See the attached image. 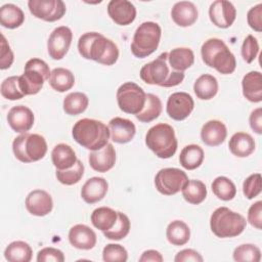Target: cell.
<instances>
[{
	"mask_svg": "<svg viewBox=\"0 0 262 262\" xmlns=\"http://www.w3.org/2000/svg\"><path fill=\"white\" fill-rule=\"evenodd\" d=\"M78 51L85 59L104 66H113L119 58L117 44L97 32L83 34L78 41Z\"/></svg>",
	"mask_w": 262,
	"mask_h": 262,
	"instance_id": "1",
	"label": "cell"
},
{
	"mask_svg": "<svg viewBox=\"0 0 262 262\" xmlns=\"http://www.w3.org/2000/svg\"><path fill=\"white\" fill-rule=\"evenodd\" d=\"M72 135L77 143L91 151L105 146L111 138L108 126L101 121L88 118L76 122Z\"/></svg>",
	"mask_w": 262,
	"mask_h": 262,
	"instance_id": "2",
	"label": "cell"
},
{
	"mask_svg": "<svg viewBox=\"0 0 262 262\" xmlns=\"http://www.w3.org/2000/svg\"><path fill=\"white\" fill-rule=\"evenodd\" d=\"M139 75L144 83L166 88L177 86L184 79L183 72H176L170 68L168 52L160 54L156 59L144 64L140 69Z\"/></svg>",
	"mask_w": 262,
	"mask_h": 262,
	"instance_id": "3",
	"label": "cell"
},
{
	"mask_svg": "<svg viewBox=\"0 0 262 262\" xmlns=\"http://www.w3.org/2000/svg\"><path fill=\"white\" fill-rule=\"evenodd\" d=\"M203 61L222 75L232 74L236 68L234 54L227 45L218 38H210L201 47Z\"/></svg>",
	"mask_w": 262,
	"mask_h": 262,
	"instance_id": "4",
	"label": "cell"
},
{
	"mask_svg": "<svg viewBox=\"0 0 262 262\" xmlns=\"http://www.w3.org/2000/svg\"><path fill=\"white\" fill-rule=\"evenodd\" d=\"M145 144L160 159L173 157L178 146L173 127L166 123H159L148 129Z\"/></svg>",
	"mask_w": 262,
	"mask_h": 262,
	"instance_id": "5",
	"label": "cell"
},
{
	"mask_svg": "<svg viewBox=\"0 0 262 262\" xmlns=\"http://www.w3.org/2000/svg\"><path fill=\"white\" fill-rule=\"evenodd\" d=\"M247 226L245 217L227 207L217 208L210 217L212 232L220 238L239 235Z\"/></svg>",
	"mask_w": 262,
	"mask_h": 262,
	"instance_id": "6",
	"label": "cell"
},
{
	"mask_svg": "<svg viewBox=\"0 0 262 262\" xmlns=\"http://www.w3.org/2000/svg\"><path fill=\"white\" fill-rule=\"evenodd\" d=\"M162 29L159 24L144 21L136 29L132 43L131 52L135 57L144 58L154 53L160 44Z\"/></svg>",
	"mask_w": 262,
	"mask_h": 262,
	"instance_id": "7",
	"label": "cell"
},
{
	"mask_svg": "<svg viewBox=\"0 0 262 262\" xmlns=\"http://www.w3.org/2000/svg\"><path fill=\"white\" fill-rule=\"evenodd\" d=\"M14 157L21 163H33L43 159L47 152V142L40 134L23 133L12 142Z\"/></svg>",
	"mask_w": 262,
	"mask_h": 262,
	"instance_id": "8",
	"label": "cell"
},
{
	"mask_svg": "<svg viewBox=\"0 0 262 262\" xmlns=\"http://www.w3.org/2000/svg\"><path fill=\"white\" fill-rule=\"evenodd\" d=\"M50 69L40 58H31L25 64L24 74L18 78V84L24 95L37 94L46 80H49Z\"/></svg>",
	"mask_w": 262,
	"mask_h": 262,
	"instance_id": "9",
	"label": "cell"
},
{
	"mask_svg": "<svg viewBox=\"0 0 262 262\" xmlns=\"http://www.w3.org/2000/svg\"><path fill=\"white\" fill-rule=\"evenodd\" d=\"M116 96L118 106L122 112L136 116L144 106L146 93L136 83L126 82L118 88Z\"/></svg>",
	"mask_w": 262,
	"mask_h": 262,
	"instance_id": "10",
	"label": "cell"
},
{
	"mask_svg": "<svg viewBox=\"0 0 262 262\" xmlns=\"http://www.w3.org/2000/svg\"><path fill=\"white\" fill-rule=\"evenodd\" d=\"M187 180L188 177L182 170L178 168H164L156 174L155 185L160 193L173 195L181 190Z\"/></svg>",
	"mask_w": 262,
	"mask_h": 262,
	"instance_id": "11",
	"label": "cell"
},
{
	"mask_svg": "<svg viewBox=\"0 0 262 262\" xmlns=\"http://www.w3.org/2000/svg\"><path fill=\"white\" fill-rule=\"evenodd\" d=\"M28 7L35 17L50 23L60 19L67 11L61 0H29Z\"/></svg>",
	"mask_w": 262,
	"mask_h": 262,
	"instance_id": "12",
	"label": "cell"
},
{
	"mask_svg": "<svg viewBox=\"0 0 262 262\" xmlns=\"http://www.w3.org/2000/svg\"><path fill=\"white\" fill-rule=\"evenodd\" d=\"M73 40V33L69 27L55 28L47 41L48 54L52 59L59 60L68 53Z\"/></svg>",
	"mask_w": 262,
	"mask_h": 262,
	"instance_id": "13",
	"label": "cell"
},
{
	"mask_svg": "<svg viewBox=\"0 0 262 262\" xmlns=\"http://www.w3.org/2000/svg\"><path fill=\"white\" fill-rule=\"evenodd\" d=\"M194 101L192 97L186 92L172 93L166 104V112L168 116L175 121L185 120L193 111Z\"/></svg>",
	"mask_w": 262,
	"mask_h": 262,
	"instance_id": "14",
	"label": "cell"
},
{
	"mask_svg": "<svg viewBox=\"0 0 262 262\" xmlns=\"http://www.w3.org/2000/svg\"><path fill=\"white\" fill-rule=\"evenodd\" d=\"M209 17L216 27L227 29L235 20L236 9L229 1L216 0L210 5Z\"/></svg>",
	"mask_w": 262,
	"mask_h": 262,
	"instance_id": "15",
	"label": "cell"
},
{
	"mask_svg": "<svg viewBox=\"0 0 262 262\" xmlns=\"http://www.w3.org/2000/svg\"><path fill=\"white\" fill-rule=\"evenodd\" d=\"M25 205L30 214L42 217L52 211L53 201L47 191L43 189H35L27 195Z\"/></svg>",
	"mask_w": 262,
	"mask_h": 262,
	"instance_id": "16",
	"label": "cell"
},
{
	"mask_svg": "<svg viewBox=\"0 0 262 262\" xmlns=\"http://www.w3.org/2000/svg\"><path fill=\"white\" fill-rule=\"evenodd\" d=\"M108 16L119 26H128L136 17V8L127 0H111L107 4Z\"/></svg>",
	"mask_w": 262,
	"mask_h": 262,
	"instance_id": "17",
	"label": "cell"
},
{
	"mask_svg": "<svg viewBox=\"0 0 262 262\" xmlns=\"http://www.w3.org/2000/svg\"><path fill=\"white\" fill-rule=\"evenodd\" d=\"M34 114L25 105L12 106L7 114V122L10 128L17 133H27L34 125Z\"/></svg>",
	"mask_w": 262,
	"mask_h": 262,
	"instance_id": "18",
	"label": "cell"
},
{
	"mask_svg": "<svg viewBox=\"0 0 262 262\" xmlns=\"http://www.w3.org/2000/svg\"><path fill=\"white\" fill-rule=\"evenodd\" d=\"M108 129L111 133V139L120 144L130 142L136 133V127L134 123L125 118L115 117L108 122Z\"/></svg>",
	"mask_w": 262,
	"mask_h": 262,
	"instance_id": "19",
	"label": "cell"
},
{
	"mask_svg": "<svg viewBox=\"0 0 262 262\" xmlns=\"http://www.w3.org/2000/svg\"><path fill=\"white\" fill-rule=\"evenodd\" d=\"M70 244L79 250H91L96 245V233L85 224H76L69 231Z\"/></svg>",
	"mask_w": 262,
	"mask_h": 262,
	"instance_id": "20",
	"label": "cell"
},
{
	"mask_svg": "<svg viewBox=\"0 0 262 262\" xmlns=\"http://www.w3.org/2000/svg\"><path fill=\"white\" fill-rule=\"evenodd\" d=\"M90 167L100 173L111 170L116 163V150L112 143H107L105 146L98 150L90 151L88 157Z\"/></svg>",
	"mask_w": 262,
	"mask_h": 262,
	"instance_id": "21",
	"label": "cell"
},
{
	"mask_svg": "<svg viewBox=\"0 0 262 262\" xmlns=\"http://www.w3.org/2000/svg\"><path fill=\"white\" fill-rule=\"evenodd\" d=\"M199 16L196 6L190 1L176 2L171 9V17L173 21L182 28L193 25Z\"/></svg>",
	"mask_w": 262,
	"mask_h": 262,
	"instance_id": "22",
	"label": "cell"
},
{
	"mask_svg": "<svg viewBox=\"0 0 262 262\" xmlns=\"http://www.w3.org/2000/svg\"><path fill=\"white\" fill-rule=\"evenodd\" d=\"M226 136V126L218 120H210L206 122L201 129V139L208 146L220 145L224 142Z\"/></svg>",
	"mask_w": 262,
	"mask_h": 262,
	"instance_id": "23",
	"label": "cell"
},
{
	"mask_svg": "<svg viewBox=\"0 0 262 262\" xmlns=\"http://www.w3.org/2000/svg\"><path fill=\"white\" fill-rule=\"evenodd\" d=\"M108 189L107 181L102 177L89 178L82 186L81 196L87 204H95L101 201Z\"/></svg>",
	"mask_w": 262,
	"mask_h": 262,
	"instance_id": "24",
	"label": "cell"
},
{
	"mask_svg": "<svg viewBox=\"0 0 262 262\" xmlns=\"http://www.w3.org/2000/svg\"><path fill=\"white\" fill-rule=\"evenodd\" d=\"M243 95L251 102H260L262 100V76L258 71H252L246 74L242 80Z\"/></svg>",
	"mask_w": 262,
	"mask_h": 262,
	"instance_id": "25",
	"label": "cell"
},
{
	"mask_svg": "<svg viewBox=\"0 0 262 262\" xmlns=\"http://www.w3.org/2000/svg\"><path fill=\"white\" fill-rule=\"evenodd\" d=\"M230 152L237 158H247L255 150L254 138L246 132L234 133L228 143Z\"/></svg>",
	"mask_w": 262,
	"mask_h": 262,
	"instance_id": "26",
	"label": "cell"
},
{
	"mask_svg": "<svg viewBox=\"0 0 262 262\" xmlns=\"http://www.w3.org/2000/svg\"><path fill=\"white\" fill-rule=\"evenodd\" d=\"M51 160L56 170L72 168L78 161L75 150L66 143L56 144L51 151Z\"/></svg>",
	"mask_w": 262,
	"mask_h": 262,
	"instance_id": "27",
	"label": "cell"
},
{
	"mask_svg": "<svg viewBox=\"0 0 262 262\" xmlns=\"http://www.w3.org/2000/svg\"><path fill=\"white\" fill-rule=\"evenodd\" d=\"M194 62V54L190 48L178 47L168 52V63L176 72H183L189 69Z\"/></svg>",
	"mask_w": 262,
	"mask_h": 262,
	"instance_id": "28",
	"label": "cell"
},
{
	"mask_svg": "<svg viewBox=\"0 0 262 262\" xmlns=\"http://www.w3.org/2000/svg\"><path fill=\"white\" fill-rule=\"evenodd\" d=\"M193 91L199 99L210 100L218 92V81L212 75H201L193 84Z\"/></svg>",
	"mask_w": 262,
	"mask_h": 262,
	"instance_id": "29",
	"label": "cell"
},
{
	"mask_svg": "<svg viewBox=\"0 0 262 262\" xmlns=\"http://www.w3.org/2000/svg\"><path fill=\"white\" fill-rule=\"evenodd\" d=\"M204 157V150L200 145L188 144L180 151L179 163L186 170H194L203 164Z\"/></svg>",
	"mask_w": 262,
	"mask_h": 262,
	"instance_id": "30",
	"label": "cell"
},
{
	"mask_svg": "<svg viewBox=\"0 0 262 262\" xmlns=\"http://www.w3.org/2000/svg\"><path fill=\"white\" fill-rule=\"evenodd\" d=\"M25 21L24 11L12 3H7L0 8V24L7 29H16Z\"/></svg>",
	"mask_w": 262,
	"mask_h": 262,
	"instance_id": "31",
	"label": "cell"
},
{
	"mask_svg": "<svg viewBox=\"0 0 262 262\" xmlns=\"http://www.w3.org/2000/svg\"><path fill=\"white\" fill-rule=\"evenodd\" d=\"M33 250L31 246L23 241L10 243L4 250V257L9 262H30Z\"/></svg>",
	"mask_w": 262,
	"mask_h": 262,
	"instance_id": "32",
	"label": "cell"
},
{
	"mask_svg": "<svg viewBox=\"0 0 262 262\" xmlns=\"http://www.w3.org/2000/svg\"><path fill=\"white\" fill-rule=\"evenodd\" d=\"M166 237L173 246H183L190 238V229L185 222L174 220L167 226Z\"/></svg>",
	"mask_w": 262,
	"mask_h": 262,
	"instance_id": "33",
	"label": "cell"
},
{
	"mask_svg": "<svg viewBox=\"0 0 262 262\" xmlns=\"http://www.w3.org/2000/svg\"><path fill=\"white\" fill-rule=\"evenodd\" d=\"M49 85L52 89L57 92H66L75 84V77L74 74L64 68H55L51 71L49 80Z\"/></svg>",
	"mask_w": 262,
	"mask_h": 262,
	"instance_id": "34",
	"label": "cell"
},
{
	"mask_svg": "<svg viewBox=\"0 0 262 262\" xmlns=\"http://www.w3.org/2000/svg\"><path fill=\"white\" fill-rule=\"evenodd\" d=\"M183 199L191 205H200L207 196V187L205 183L196 179H188L181 188Z\"/></svg>",
	"mask_w": 262,
	"mask_h": 262,
	"instance_id": "35",
	"label": "cell"
},
{
	"mask_svg": "<svg viewBox=\"0 0 262 262\" xmlns=\"http://www.w3.org/2000/svg\"><path fill=\"white\" fill-rule=\"evenodd\" d=\"M117 218H118V212L108 207L96 208L91 213V217H90L93 226L101 230L102 232L111 229L115 225Z\"/></svg>",
	"mask_w": 262,
	"mask_h": 262,
	"instance_id": "36",
	"label": "cell"
},
{
	"mask_svg": "<svg viewBox=\"0 0 262 262\" xmlns=\"http://www.w3.org/2000/svg\"><path fill=\"white\" fill-rule=\"evenodd\" d=\"M162 108L163 106L161 99L152 93H147L145 96V103L143 108L135 117L139 122L149 123L161 115Z\"/></svg>",
	"mask_w": 262,
	"mask_h": 262,
	"instance_id": "37",
	"label": "cell"
},
{
	"mask_svg": "<svg viewBox=\"0 0 262 262\" xmlns=\"http://www.w3.org/2000/svg\"><path fill=\"white\" fill-rule=\"evenodd\" d=\"M89 104V99L86 94L82 92L69 93L62 102L63 111L67 115L77 116L86 111Z\"/></svg>",
	"mask_w": 262,
	"mask_h": 262,
	"instance_id": "38",
	"label": "cell"
},
{
	"mask_svg": "<svg viewBox=\"0 0 262 262\" xmlns=\"http://www.w3.org/2000/svg\"><path fill=\"white\" fill-rule=\"evenodd\" d=\"M211 188L213 193L222 201H231L236 194V187L235 184L225 176H218L216 177L212 184Z\"/></svg>",
	"mask_w": 262,
	"mask_h": 262,
	"instance_id": "39",
	"label": "cell"
},
{
	"mask_svg": "<svg viewBox=\"0 0 262 262\" xmlns=\"http://www.w3.org/2000/svg\"><path fill=\"white\" fill-rule=\"evenodd\" d=\"M130 227L131 224L128 216L122 212H118V218L115 225L111 229L103 231V235L112 241H120L128 235Z\"/></svg>",
	"mask_w": 262,
	"mask_h": 262,
	"instance_id": "40",
	"label": "cell"
},
{
	"mask_svg": "<svg viewBox=\"0 0 262 262\" xmlns=\"http://www.w3.org/2000/svg\"><path fill=\"white\" fill-rule=\"evenodd\" d=\"M84 175V165L78 160L76 164L67 170H56L55 176L57 180L64 185H74L78 183Z\"/></svg>",
	"mask_w": 262,
	"mask_h": 262,
	"instance_id": "41",
	"label": "cell"
},
{
	"mask_svg": "<svg viewBox=\"0 0 262 262\" xmlns=\"http://www.w3.org/2000/svg\"><path fill=\"white\" fill-rule=\"evenodd\" d=\"M232 257L237 262H259L261 260V251L253 244H243L234 249Z\"/></svg>",
	"mask_w": 262,
	"mask_h": 262,
	"instance_id": "42",
	"label": "cell"
},
{
	"mask_svg": "<svg viewBox=\"0 0 262 262\" xmlns=\"http://www.w3.org/2000/svg\"><path fill=\"white\" fill-rule=\"evenodd\" d=\"M19 76H11L6 78L1 83V95L8 100H18L21 99L25 95L21 92L18 84Z\"/></svg>",
	"mask_w": 262,
	"mask_h": 262,
	"instance_id": "43",
	"label": "cell"
},
{
	"mask_svg": "<svg viewBox=\"0 0 262 262\" xmlns=\"http://www.w3.org/2000/svg\"><path fill=\"white\" fill-rule=\"evenodd\" d=\"M102 259L105 262H126L128 253L126 249L119 244H107L102 250Z\"/></svg>",
	"mask_w": 262,
	"mask_h": 262,
	"instance_id": "44",
	"label": "cell"
},
{
	"mask_svg": "<svg viewBox=\"0 0 262 262\" xmlns=\"http://www.w3.org/2000/svg\"><path fill=\"white\" fill-rule=\"evenodd\" d=\"M262 189L261 185V174L254 173L251 174L243 183V193L248 200H252L260 194Z\"/></svg>",
	"mask_w": 262,
	"mask_h": 262,
	"instance_id": "45",
	"label": "cell"
},
{
	"mask_svg": "<svg viewBox=\"0 0 262 262\" xmlns=\"http://www.w3.org/2000/svg\"><path fill=\"white\" fill-rule=\"evenodd\" d=\"M241 53L243 56V59L247 63H251L254 61V59L257 57L259 53V44L257 39L253 35H248L242 45Z\"/></svg>",
	"mask_w": 262,
	"mask_h": 262,
	"instance_id": "46",
	"label": "cell"
},
{
	"mask_svg": "<svg viewBox=\"0 0 262 262\" xmlns=\"http://www.w3.org/2000/svg\"><path fill=\"white\" fill-rule=\"evenodd\" d=\"M37 261L38 262H63L64 255L63 253L55 248L47 247L41 249L37 254Z\"/></svg>",
	"mask_w": 262,
	"mask_h": 262,
	"instance_id": "47",
	"label": "cell"
},
{
	"mask_svg": "<svg viewBox=\"0 0 262 262\" xmlns=\"http://www.w3.org/2000/svg\"><path fill=\"white\" fill-rule=\"evenodd\" d=\"M14 60L13 52L6 41V38L1 34V51H0V69L6 70L9 69Z\"/></svg>",
	"mask_w": 262,
	"mask_h": 262,
	"instance_id": "48",
	"label": "cell"
},
{
	"mask_svg": "<svg viewBox=\"0 0 262 262\" xmlns=\"http://www.w3.org/2000/svg\"><path fill=\"white\" fill-rule=\"evenodd\" d=\"M248 25L251 29L256 32L262 31V4L259 3L256 6H253L247 14Z\"/></svg>",
	"mask_w": 262,
	"mask_h": 262,
	"instance_id": "49",
	"label": "cell"
},
{
	"mask_svg": "<svg viewBox=\"0 0 262 262\" xmlns=\"http://www.w3.org/2000/svg\"><path fill=\"white\" fill-rule=\"evenodd\" d=\"M248 221L253 227L257 229H261V224H262V202L261 201L254 203L249 208Z\"/></svg>",
	"mask_w": 262,
	"mask_h": 262,
	"instance_id": "50",
	"label": "cell"
},
{
	"mask_svg": "<svg viewBox=\"0 0 262 262\" xmlns=\"http://www.w3.org/2000/svg\"><path fill=\"white\" fill-rule=\"evenodd\" d=\"M175 262H187V261H193V262H203L204 258L202 255L192 249H184L178 252L174 258Z\"/></svg>",
	"mask_w": 262,
	"mask_h": 262,
	"instance_id": "51",
	"label": "cell"
},
{
	"mask_svg": "<svg viewBox=\"0 0 262 262\" xmlns=\"http://www.w3.org/2000/svg\"><path fill=\"white\" fill-rule=\"evenodd\" d=\"M249 122H250V127L254 132H256L257 134L262 133V108L261 107H257L251 113Z\"/></svg>",
	"mask_w": 262,
	"mask_h": 262,
	"instance_id": "52",
	"label": "cell"
},
{
	"mask_svg": "<svg viewBox=\"0 0 262 262\" xmlns=\"http://www.w3.org/2000/svg\"><path fill=\"white\" fill-rule=\"evenodd\" d=\"M163 260L162 254L156 250H146L139 257L140 262H162Z\"/></svg>",
	"mask_w": 262,
	"mask_h": 262,
	"instance_id": "53",
	"label": "cell"
}]
</instances>
